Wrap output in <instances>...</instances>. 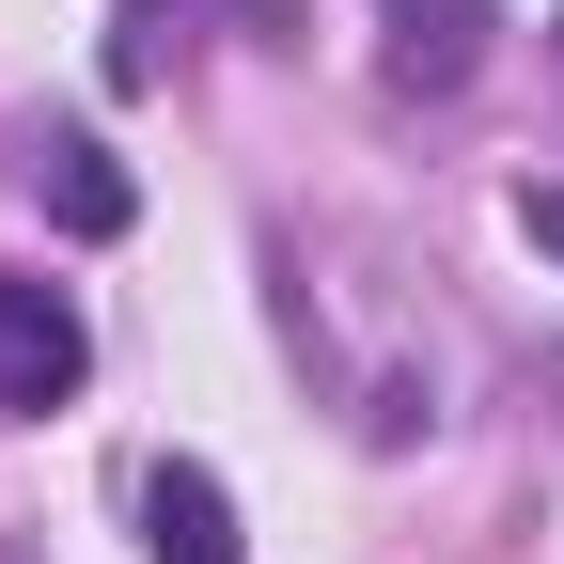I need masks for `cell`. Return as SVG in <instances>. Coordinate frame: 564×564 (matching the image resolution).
Masks as SVG:
<instances>
[{"instance_id":"obj_1","label":"cell","mask_w":564,"mask_h":564,"mask_svg":"<svg viewBox=\"0 0 564 564\" xmlns=\"http://www.w3.org/2000/svg\"><path fill=\"white\" fill-rule=\"evenodd\" d=\"M95 377V329L63 282H0V408H63Z\"/></svg>"},{"instance_id":"obj_2","label":"cell","mask_w":564,"mask_h":564,"mask_svg":"<svg viewBox=\"0 0 564 564\" xmlns=\"http://www.w3.org/2000/svg\"><path fill=\"white\" fill-rule=\"evenodd\" d=\"M486 0H377V63H392V95H470L486 79Z\"/></svg>"},{"instance_id":"obj_3","label":"cell","mask_w":564,"mask_h":564,"mask_svg":"<svg viewBox=\"0 0 564 564\" xmlns=\"http://www.w3.org/2000/svg\"><path fill=\"white\" fill-rule=\"evenodd\" d=\"M32 188H47L63 236H126V220H141V188H126V158H110L95 126H47V141H32Z\"/></svg>"},{"instance_id":"obj_4","label":"cell","mask_w":564,"mask_h":564,"mask_svg":"<svg viewBox=\"0 0 564 564\" xmlns=\"http://www.w3.org/2000/svg\"><path fill=\"white\" fill-rule=\"evenodd\" d=\"M141 549H158V564H236L251 533H236V502H220V470H188V455L141 470Z\"/></svg>"},{"instance_id":"obj_5","label":"cell","mask_w":564,"mask_h":564,"mask_svg":"<svg viewBox=\"0 0 564 564\" xmlns=\"http://www.w3.org/2000/svg\"><path fill=\"white\" fill-rule=\"evenodd\" d=\"M518 236H533V251H549V267H564V188H549V173H533V188H518Z\"/></svg>"}]
</instances>
